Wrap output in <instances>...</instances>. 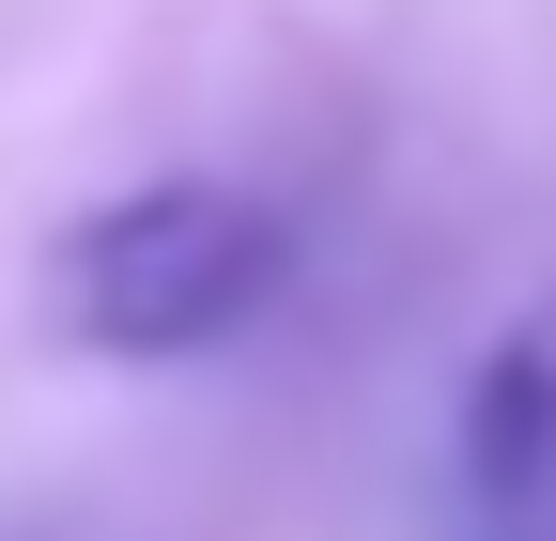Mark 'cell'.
<instances>
[{"mask_svg":"<svg viewBox=\"0 0 556 541\" xmlns=\"http://www.w3.org/2000/svg\"><path fill=\"white\" fill-rule=\"evenodd\" d=\"M278 263H294V217H278L263 186L170 171V186L93 201V217L47 248V310H62V341H93V356H201V341H232L278 294Z\"/></svg>","mask_w":556,"mask_h":541,"instance_id":"cell-1","label":"cell"},{"mask_svg":"<svg viewBox=\"0 0 556 541\" xmlns=\"http://www.w3.org/2000/svg\"><path fill=\"white\" fill-rule=\"evenodd\" d=\"M464 541H556V294L479 356V402H464Z\"/></svg>","mask_w":556,"mask_h":541,"instance_id":"cell-2","label":"cell"}]
</instances>
